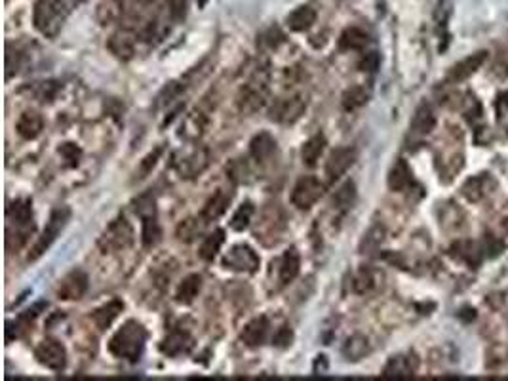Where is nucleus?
Here are the masks:
<instances>
[{
    "label": "nucleus",
    "instance_id": "41",
    "mask_svg": "<svg viewBox=\"0 0 508 381\" xmlns=\"http://www.w3.org/2000/svg\"><path fill=\"white\" fill-rule=\"evenodd\" d=\"M135 212L141 215V219H147V217H156V202H154V197L152 195H141L139 199L135 200Z\"/></svg>",
    "mask_w": 508,
    "mask_h": 381
},
{
    "label": "nucleus",
    "instance_id": "3",
    "mask_svg": "<svg viewBox=\"0 0 508 381\" xmlns=\"http://www.w3.org/2000/svg\"><path fill=\"white\" fill-rule=\"evenodd\" d=\"M269 69L267 67H257L254 75H252V79L247 80V84H244L242 92H240V109L244 113H255L263 109L269 101Z\"/></svg>",
    "mask_w": 508,
    "mask_h": 381
},
{
    "label": "nucleus",
    "instance_id": "7",
    "mask_svg": "<svg viewBox=\"0 0 508 381\" xmlns=\"http://www.w3.org/2000/svg\"><path fill=\"white\" fill-rule=\"evenodd\" d=\"M69 217H71V210L67 206H61V208H56L52 215H50L48 223H46V227H44V233H42V237L39 238V242H37V246L32 248V254H31V260H37L39 255H42L50 246H52V242L56 240L57 235L63 231V227L67 225L69 222Z\"/></svg>",
    "mask_w": 508,
    "mask_h": 381
},
{
    "label": "nucleus",
    "instance_id": "22",
    "mask_svg": "<svg viewBox=\"0 0 508 381\" xmlns=\"http://www.w3.org/2000/svg\"><path fill=\"white\" fill-rule=\"evenodd\" d=\"M417 370V360H412L405 355H396L383 368V375L387 378H409Z\"/></svg>",
    "mask_w": 508,
    "mask_h": 381
},
{
    "label": "nucleus",
    "instance_id": "10",
    "mask_svg": "<svg viewBox=\"0 0 508 381\" xmlns=\"http://www.w3.org/2000/svg\"><path fill=\"white\" fill-rule=\"evenodd\" d=\"M88 290V275L84 271H71L69 275H65L59 282V288H57V295L59 300H65V302H74V300H80L82 295L86 294Z\"/></svg>",
    "mask_w": 508,
    "mask_h": 381
},
{
    "label": "nucleus",
    "instance_id": "42",
    "mask_svg": "<svg viewBox=\"0 0 508 381\" xmlns=\"http://www.w3.org/2000/svg\"><path fill=\"white\" fill-rule=\"evenodd\" d=\"M451 254L457 255L459 260L463 262H469V263H478L476 260V252H474V248H472V242H467V240H463V242H457L455 246L451 248Z\"/></svg>",
    "mask_w": 508,
    "mask_h": 381
},
{
    "label": "nucleus",
    "instance_id": "32",
    "mask_svg": "<svg viewBox=\"0 0 508 381\" xmlns=\"http://www.w3.org/2000/svg\"><path fill=\"white\" fill-rule=\"evenodd\" d=\"M377 284H379V275L374 269H367V267L358 271L356 277L352 280V288H354L356 294H369L377 288Z\"/></svg>",
    "mask_w": 508,
    "mask_h": 381
},
{
    "label": "nucleus",
    "instance_id": "24",
    "mask_svg": "<svg viewBox=\"0 0 508 381\" xmlns=\"http://www.w3.org/2000/svg\"><path fill=\"white\" fill-rule=\"evenodd\" d=\"M122 309H124V303L120 302V300H112V302L105 303V305H101L99 309L94 311L92 318H94V322H96V326L99 330H107V328L119 318Z\"/></svg>",
    "mask_w": 508,
    "mask_h": 381
},
{
    "label": "nucleus",
    "instance_id": "47",
    "mask_svg": "<svg viewBox=\"0 0 508 381\" xmlns=\"http://www.w3.org/2000/svg\"><path fill=\"white\" fill-rule=\"evenodd\" d=\"M246 174H247L246 164H242L240 160H234V162L230 164V168H229V177L234 183L246 182Z\"/></svg>",
    "mask_w": 508,
    "mask_h": 381
},
{
    "label": "nucleus",
    "instance_id": "28",
    "mask_svg": "<svg viewBox=\"0 0 508 381\" xmlns=\"http://www.w3.org/2000/svg\"><path fill=\"white\" fill-rule=\"evenodd\" d=\"M109 50H111L112 54L120 59H130V57H134L135 54V44H134V37L132 35H128V32H114L109 40Z\"/></svg>",
    "mask_w": 508,
    "mask_h": 381
},
{
    "label": "nucleus",
    "instance_id": "14",
    "mask_svg": "<svg viewBox=\"0 0 508 381\" xmlns=\"http://www.w3.org/2000/svg\"><path fill=\"white\" fill-rule=\"evenodd\" d=\"M230 200H232V193H230V190L217 189L214 193V197L206 202V206L202 208V214H200V217H202V219H204L206 223L219 219V217L227 212Z\"/></svg>",
    "mask_w": 508,
    "mask_h": 381
},
{
    "label": "nucleus",
    "instance_id": "5",
    "mask_svg": "<svg viewBox=\"0 0 508 381\" xmlns=\"http://www.w3.org/2000/svg\"><path fill=\"white\" fill-rule=\"evenodd\" d=\"M307 109V99L301 94H292L286 97H278L269 111V119L280 124H294L295 120L301 119V115Z\"/></svg>",
    "mask_w": 508,
    "mask_h": 381
},
{
    "label": "nucleus",
    "instance_id": "4",
    "mask_svg": "<svg viewBox=\"0 0 508 381\" xmlns=\"http://www.w3.org/2000/svg\"><path fill=\"white\" fill-rule=\"evenodd\" d=\"M286 214L278 204H267L263 210L259 225L255 229V238L265 246H274L282 240V235L286 233Z\"/></svg>",
    "mask_w": 508,
    "mask_h": 381
},
{
    "label": "nucleus",
    "instance_id": "16",
    "mask_svg": "<svg viewBox=\"0 0 508 381\" xmlns=\"http://www.w3.org/2000/svg\"><path fill=\"white\" fill-rule=\"evenodd\" d=\"M274 153H276V141H274V137L267 132H261V134H257L252 139L250 143V155H252V159L255 162H259V164H265V162H269L272 157H274Z\"/></svg>",
    "mask_w": 508,
    "mask_h": 381
},
{
    "label": "nucleus",
    "instance_id": "27",
    "mask_svg": "<svg viewBox=\"0 0 508 381\" xmlns=\"http://www.w3.org/2000/svg\"><path fill=\"white\" fill-rule=\"evenodd\" d=\"M326 137L322 134H316V135H312L310 139H307L305 141V145H303V149H301V159L303 162L307 164V166H316V162L320 160V157H322V153H324V149H326Z\"/></svg>",
    "mask_w": 508,
    "mask_h": 381
},
{
    "label": "nucleus",
    "instance_id": "9",
    "mask_svg": "<svg viewBox=\"0 0 508 381\" xmlns=\"http://www.w3.org/2000/svg\"><path fill=\"white\" fill-rule=\"evenodd\" d=\"M34 357L39 360L40 364L46 366L54 372H59L63 370L65 364H67V353H65V347L56 340H44V342L39 343V347L34 349Z\"/></svg>",
    "mask_w": 508,
    "mask_h": 381
},
{
    "label": "nucleus",
    "instance_id": "40",
    "mask_svg": "<svg viewBox=\"0 0 508 381\" xmlns=\"http://www.w3.org/2000/svg\"><path fill=\"white\" fill-rule=\"evenodd\" d=\"M206 223V222H202ZM202 223H199V219H185V222L179 223L177 227V238L179 240H185V242H191L194 238L199 237L200 231H202Z\"/></svg>",
    "mask_w": 508,
    "mask_h": 381
},
{
    "label": "nucleus",
    "instance_id": "37",
    "mask_svg": "<svg viewBox=\"0 0 508 381\" xmlns=\"http://www.w3.org/2000/svg\"><path fill=\"white\" fill-rule=\"evenodd\" d=\"M356 200V185L354 182H345L334 195V206L337 210H349Z\"/></svg>",
    "mask_w": 508,
    "mask_h": 381
},
{
    "label": "nucleus",
    "instance_id": "44",
    "mask_svg": "<svg viewBox=\"0 0 508 381\" xmlns=\"http://www.w3.org/2000/svg\"><path fill=\"white\" fill-rule=\"evenodd\" d=\"M160 155H162V147H156L154 151L149 153L143 160H141V164H139V179H143L147 175L151 174V170L154 168V164L159 162Z\"/></svg>",
    "mask_w": 508,
    "mask_h": 381
},
{
    "label": "nucleus",
    "instance_id": "45",
    "mask_svg": "<svg viewBox=\"0 0 508 381\" xmlns=\"http://www.w3.org/2000/svg\"><path fill=\"white\" fill-rule=\"evenodd\" d=\"M59 155L67 160L69 166H77L82 153H80V149L74 145V143H63V145L59 147Z\"/></svg>",
    "mask_w": 508,
    "mask_h": 381
},
{
    "label": "nucleus",
    "instance_id": "25",
    "mask_svg": "<svg viewBox=\"0 0 508 381\" xmlns=\"http://www.w3.org/2000/svg\"><path fill=\"white\" fill-rule=\"evenodd\" d=\"M301 269V255L297 252V248H289L286 254L282 255V263H280V280L282 284H289Z\"/></svg>",
    "mask_w": 508,
    "mask_h": 381
},
{
    "label": "nucleus",
    "instance_id": "15",
    "mask_svg": "<svg viewBox=\"0 0 508 381\" xmlns=\"http://www.w3.org/2000/svg\"><path fill=\"white\" fill-rule=\"evenodd\" d=\"M192 338L183 330H174L167 335L166 340L160 345V351L167 355V357H179V355H187L192 349Z\"/></svg>",
    "mask_w": 508,
    "mask_h": 381
},
{
    "label": "nucleus",
    "instance_id": "33",
    "mask_svg": "<svg viewBox=\"0 0 508 381\" xmlns=\"http://www.w3.org/2000/svg\"><path fill=\"white\" fill-rule=\"evenodd\" d=\"M223 242H225V231L217 229L212 235H207L202 244H200V257L204 262H214V257L217 255V252L221 250Z\"/></svg>",
    "mask_w": 508,
    "mask_h": 381
},
{
    "label": "nucleus",
    "instance_id": "1",
    "mask_svg": "<svg viewBox=\"0 0 508 381\" xmlns=\"http://www.w3.org/2000/svg\"><path fill=\"white\" fill-rule=\"evenodd\" d=\"M145 342H147V330L137 320H126L114 332L109 342V351L114 357L128 358V360H139L143 353Z\"/></svg>",
    "mask_w": 508,
    "mask_h": 381
},
{
    "label": "nucleus",
    "instance_id": "29",
    "mask_svg": "<svg viewBox=\"0 0 508 381\" xmlns=\"http://www.w3.org/2000/svg\"><path fill=\"white\" fill-rule=\"evenodd\" d=\"M200 288H202V278H200V275H189L187 278H183V282L177 288L175 300L183 303V305H191L194 302V297L200 294Z\"/></svg>",
    "mask_w": 508,
    "mask_h": 381
},
{
    "label": "nucleus",
    "instance_id": "26",
    "mask_svg": "<svg viewBox=\"0 0 508 381\" xmlns=\"http://www.w3.org/2000/svg\"><path fill=\"white\" fill-rule=\"evenodd\" d=\"M316 21V10L310 6H299L287 16V27L295 32H303L310 29Z\"/></svg>",
    "mask_w": 508,
    "mask_h": 381
},
{
    "label": "nucleus",
    "instance_id": "21",
    "mask_svg": "<svg viewBox=\"0 0 508 381\" xmlns=\"http://www.w3.org/2000/svg\"><path fill=\"white\" fill-rule=\"evenodd\" d=\"M8 222L14 223L19 229L29 231L32 225V204L29 199H19L8 206Z\"/></svg>",
    "mask_w": 508,
    "mask_h": 381
},
{
    "label": "nucleus",
    "instance_id": "49",
    "mask_svg": "<svg viewBox=\"0 0 508 381\" xmlns=\"http://www.w3.org/2000/svg\"><path fill=\"white\" fill-rule=\"evenodd\" d=\"M379 67V56L377 52H372V54H365V57L360 61V69L362 71H375Z\"/></svg>",
    "mask_w": 508,
    "mask_h": 381
},
{
    "label": "nucleus",
    "instance_id": "20",
    "mask_svg": "<svg viewBox=\"0 0 508 381\" xmlns=\"http://www.w3.org/2000/svg\"><path fill=\"white\" fill-rule=\"evenodd\" d=\"M207 164H210L207 149H196L187 159H183V162L179 164V172L183 174V177H196L206 170Z\"/></svg>",
    "mask_w": 508,
    "mask_h": 381
},
{
    "label": "nucleus",
    "instance_id": "43",
    "mask_svg": "<svg viewBox=\"0 0 508 381\" xmlns=\"http://www.w3.org/2000/svg\"><path fill=\"white\" fill-rule=\"evenodd\" d=\"M57 90V82L54 80H48V82H39L37 84V92H34V97H39L40 101H52L56 97Z\"/></svg>",
    "mask_w": 508,
    "mask_h": 381
},
{
    "label": "nucleus",
    "instance_id": "12",
    "mask_svg": "<svg viewBox=\"0 0 508 381\" xmlns=\"http://www.w3.org/2000/svg\"><path fill=\"white\" fill-rule=\"evenodd\" d=\"M354 162H356V149H352V147H339V149H335V151L329 155V159H327L326 164L327 177H329L332 182L339 179V177H341Z\"/></svg>",
    "mask_w": 508,
    "mask_h": 381
},
{
    "label": "nucleus",
    "instance_id": "30",
    "mask_svg": "<svg viewBox=\"0 0 508 381\" xmlns=\"http://www.w3.org/2000/svg\"><path fill=\"white\" fill-rule=\"evenodd\" d=\"M367 353H369V342H367V338L362 335V333L350 335L349 340L345 342V345H343V355H345L347 360H352V362L364 358Z\"/></svg>",
    "mask_w": 508,
    "mask_h": 381
},
{
    "label": "nucleus",
    "instance_id": "11",
    "mask_svg": "<svg viewBox=\"0 0 508 381\" xmlns=\"http://www.w3.org/2000/svg\"><path fill=\"white\" fill-rule=\"evenodd\" d=\"M485 57H487L485 52H476V54H472V56L465 57L463 61L455 63L451 69H449V72L445 75V82H449V84H459L463 80L470 79V77L484 65Z\"/></svg>",
    "mask_w": 508,
    "mask_h": 381
},
{
    "label": "nucleus",
    "instance_id": "17",
    "mask_svg": "<svg viewBox=\"0 0 508 381\" xmlns=\"http://www.w3.org/2000/svg\"><path fill=\"white\" fill-rule=\"evenodd\" d=\"M267 333H269V320L267 317H257L244 326L240 338L247 347H259L267 340Z\"/></svg>",
    "mask_w": 508,
    "mask_h": 381
},
{
    "label": "nucleus",
    "instance_id": "50",
    "mask_svg": "<svg viewBox=\"0 0 508 381\" xmlns=\"http://www.w3.org/2000/svg\"><path fill=\"white\" fill-rule=\"evenodd\" d=\"M284 40V35L278 31V29H270L265 37L261 39V42H267V46L269 48H276Z\"/></svg>",
    "mask_w": 508,
    "mask_h": 381
},
{
    "label": "nucleus",
    "instance_id": "18",
    "mask_svg": "<svg viewBox=\"0 0 508 381\" xmlns=\"http://www.w3.org/2000/svg\"><path fill=\"white\" fill-rule=\"evenodd\" d=\"M44 128V119L42 115L37 111H25L19 119H17L16 130L17 134L21 135L23 139H34L39 137L40 132Z\"/></svg>",
    "mask_w": 508,
    "mask_h": 381
},
{
    "label": "nucleus",
    "instance_id": "36",
    "mask_svg": "<svg viewBox=\"0 0 508 381\" xmlns=\"http://www.w3.org/2000/svg\"><path fill=\"white\" fill-rule=\"evenodd\" d=\"M367 99H369V92L364 86H352L343 94L341 104L345 107V111H354L358 107L367 104Z\"/></svg>",
    "mask_w": 508,
    "mask_h": 381
},
{
    "label": "nucleus",
    "instance_id": "46",
    "mask_svg": "<svg viewBox=\"0 0 508 381\" xmlns=\"http://www.w3.org/2000/svg\"><path fill=\"white\" fill-rule=\"evenodd\" d=\"M294 342V332H292V328H287V326H282L278 332L274 333V338H272V343L276 345V347H289Z\"/></svg>",
    "mask_w": 508,
    "mask_h": 381
},
{
    "label": "nucleus",
    "instance_id": "23",
    "mask_svg": "<svg viewBox=\"0 0 508 381\" xmlns=\"http://www.w3.org/2000/svg\"><path fill=\"white\" fill-rule=\"evenodd\" d=\"M413 183L412 168L407 166L404 159H400L389 172V189L394 193L405 190Z\"/></svg>",
    "mask_w": 508,
    "mask_h": 381
},
{
    "label": "nucleus",
    "instance_id": "2",
    "mask_svg": "<svg viewBox=\"0 0 508 381\" xmlns=\"http://www.w3.org/2000/svg\"><path fill=\"white\" fill-rule=\"evenodd\" d=\"M63 0H37L34 10H32V23L37 31L48 39L57 37V32L63 27L65 12Z\"/></svg>",
    "mask_w": 508,
    "mask_h": 381
},
{
    "label": "nucleus",
    "instance_id": "39",
    "mask_svg": "<svg viewBox=\"0 0 508 381\" xmlns=\"http://www.w3.org/2000/svg\"><path fill=\"white\" fill-rule=\"evenodd\" d=\"M160 237H162V231H160V225L156 222V217H147L143 219V244L147 248L156 246L160 242Z\"/></svg>",
    "mask_w": 508,
    "mask_h": 381
},
{
    "label": "nucleus",
    "instance_id": "6",
    "mask_svg": "<svg viewBox=\"0 0 508 381\" xmlns=\"http://www.w3.org/2000/svg\"><path fill=\"white\" fill-rule=\"evenodd\" d=\"M259 265H261L259 255H257L254 248L247 246V244H236V246H232L225 254V257H223V267L225 269L236 271V273H247V275H252V273L259 269Z\"/></svg>",
    "mask_w": 508,
    "mask_h": 381
},
{
    "label": "nucleus",
    "instance_id": "38",
    "mask_svg": "<svg viewBox=\"0 0 508 381\" xmlns=\"http://www.w3.org/2000/svg\"><path fill=\"white\" fill-rule=\"evenodd\" d=\"M383 240H385V229H383L381 225H374V227L364 235V240H362V244H360V252H362V254H372L375 250H379V246L383 244Z\"/></svg>",
    "mask_w": 508,
    "mask_h": 381
},
{
    "label": "nucleus",
    "instance_id": "19",
    "mask_svg": "<svg viewBox=\"0 0 508 381\" xmlns=\"http://www.w3.org/2000/svg\"><path fill=\"white\" fill-rule=\"evenodd\" d=\"M434 126H436V117H434L432 109L425 104L419 105L415 115H413L412 134L417 135V137H425L434 130Z\"/></svg>",
    "mask_w": 508,
    "mask_h": 381
},
{
    "label": "nucleus",
    "instance_id": "13",
    "mask_svg": "<svg viewBox=\"0 0 508 381\" xmlns=\"http://www.w3.org/2000/svg\"><path fill=\"white\" fill-rule=\"evenodd\" d=\"M132 237H134V231L132 227L128 225L126 219L122 217V219H116L114 223L109 225V229L105 231L103 235V242L107 248H126L132 244Z\"/></svg>",
    "mask_w": 508,
    "mask_h": 381
},
{
    "label": "nucleus",
    "instance_id": "8",
    "mask_svg": "<svg viewBox=\"0 0 508 381\" xmlns=\"http://www.w3.org/2000/svg\"><path fill=\"white\" fill-rule=\"evenodd\" d=\"M322 195H324V183H320V179L312 175H305L295 183L292 190V202L299 210H309L322 199Z\"/></svg>",
    "mask_w": 508,
    "mask_h": 381
},
{
    "label": "nucleus",
    "instance_id": "48",
    "mask_svg": "<svg viewBox=\"0 0 508 381\" xmlns=\"http://www.w3.org/2000/svg\"><path fill=\"white\" fill-rule=\"evenodd\" d=\"M187 12V0H170V16L174 21H181Z\"/></svg>",
    "mask_w": 508,
    "mask_h": 381
},
{
    "label": "nucleus",
    "instance_id": "34",
    "mask_svg": "<svg viewBox=\"0 0 508 381\" xmlns=\"http://www.w3.org/2000/svg\"><path fill=\"white\" fill-rule=\"evenodd\" d=\"M367 44V32L358 27H349L339 37V48L341 50H362Z\"/></svg>",
    "mask_w": 508,
    "mask_h": 381
},
{
    "label": "nucleus",
    "instance_id": "31",
    "mask_svg": "<svg viewBox=\"0 0 508 381\" xmlns=\"http://www.w3.org/2000/svg\"><path fill=\"white\" fill-rule=\"evenodd\" d=\"M491 182L489 177L485 175H476V177H470L469 182L463 185V195L470 200V202H478L482 200L489 193Z\"/></svg>",
    "mask_w": 508,
    "mask_h": 381
},
{
    "label": "nucleus",
    "instance_id": "35",
    "mask_svg": "<svg viewBox=\"0 0 508 381\" xmlns=\"http://www.w3.org/2000/svg\"><path fill=\"white\" fill-rule=\"evenodd\" d=\"M254 212H255V206L254 202H242L238 206V210L234 212V215L230 217V229L232 231H244L250 227V223H252V217H254Z\"/></svg>",
    "mask_w": 508,
    "mask_h": 381
}]
</instances>
